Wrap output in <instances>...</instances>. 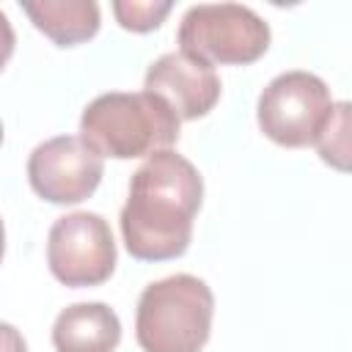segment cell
I'll return each instance as SVG.
<instances>
[{
	"label": "cell",
	"instance_id": "7",
	"mask_svg": "<svg viewBox=\"0 0 352 352\" xmlns=\"http://www.w3.org/2000/svg\"><path fill=\"white\" fill-rule=\"evenodd\" d=\"M104 160L80 138L58 135L38 143L28 157V182L50 204H80L99 187Z\"/></svg>",
	"mask_w": 352,
	"mask_h": 352
},
{
	"label": "cell",
	"instance_id": "6",
	"mask_svg": "<svg viewBox=\"0 0 352 352\" xmlns=\"http://www.w3.org/2000/svg\"><path fill=\"white\" fill-rule=\"evenodd\" d=\"M47 264L63 286H99L116 270L110 223L96 212H72L47 234Z\"/></svg>",
	"mask_w": 352,
	"mask_h": 352
},
{
	"label": "cell",
	"instance_id": "12",
	"mask_svg": "<svg viewBox=\"0 0 352 352\" xmlns=\"http://www.w3.org/2000/svg\"><path fill=\"white\" fill-rule=\"evenodd\" d=\"M170 8H173L170 0H116L113 3V14L118 25L135 33L160 28L162 19L170 14Z\"/></svg>",
	"mask_w": 352,
	"mask_h": 352
},
{
	"label": "cell",
	"instance_id": "9",
	"mask_svg": "<svg viewBox=\"0 0 352 352\" xmlns=\"http://www.w3.org/2000/svg\"><path fill=\"white\" fill-rule=\"evenodd\" d=\"M121 341V319L104 302H74L55 316V352H113Z\"/></svg>",
	"mask_w": 352,
	"mask_h": 352
},
{
	"label": "cell",
	"instance_id": "11",
	"mask_svg": "<svg viewBox=\"0 0 352 352\" xmlns=\"http://www.w3.org/2000/svg\"><path fill=\"white\" fill-rule=\"evenodd\" d=\"M319 157L338 168L346 170L349 168V102H336L333 113L324 124V129L319 132V138L314 140Z\"/></svg>",
	"mask_w": 352,
	"mask_h": 352
},
{
	"label": "cell",
	"instance_id": "13",
	"mask_svg": "<svg viewBox=\"0 0 352 352\" xmlns=\"http://www.w3.org/2000/svg\"><path fill=\"white\" fill-rule=\"evenodd\" d=\"M0 352H28L22 333L8 322H0Z\"/></svg>",
	"mask_w": 352,
	"mask_h": 352
},
{
	"label": "cell",
	"instance_id": "15",
	"mask_svg": "<svg viewBox=\"0 0 352 352\" xmlns=\"http://www.w3.org/2000/svg\"><path fill=\"white\" fill-rule=\"evenodd\" d=\"M3 253H6V226L0 220V261H3Z\"/></svg>",
	"mask_w": 352,
	"mask_h": 352
},
{
	"label": "cell",
	"instance_id": "16",
	"mask_svg": "<svg viewBox=\"0 0 352 352\" xmlns=\"http://www.w3.org/2000/svg\"><path fill=\"white\" fill-rule=\"evenodd\" d=\"M0 143H3V124H0Z\"/></svg>",
	"mask_w": 352,
	"mask_h": 352
},
{
	"label": "cell",
	"instance_id": "4",
	"mask_svg": "<svg viewBox=\"0 0 352 352\" xmlns=\"http://www.w3.org/2000/svg\"><path fill=\"white\" fill-rule=\"evenodd\" d=\"M176 41L182 52L212 66H245L267 52L270 25L242 3H198L184 11Z\"/></svg>",
	"mask_w": 352,
	"mask_h": 352
},
{
	"label": "cell",
	"instance_id": "8",
	"mask_svg": "<svg viewBox=\"0 0 352 352\" xmlns=\"http://www.w3.org/2000/svg\"><path fill=\"white\" fill-rule=\"evenodd\" d=\"M220 77L212 63L182 50L160 55L143 80V91L160 96L179 121L206 116L220 99Z\"/></svg>",
	"mask_w": 352,
	"mask_h": 352
},
{
	"label": "cell",
	"instance_id": "1",
	"mask_svg": "<svg viewBox=\"0 0 352 352\" xmlns=\"http://www.w3.org/2000/svg\"><path fill=\"white\" fill-rule=\"evenodd\" d=\"M201 198L204 179L187 157L173 148L148 154L132 173L129 198L118 214L129 256L140 261H168L182 256L190 248Z\"/></svg>",
	"mask_w": 352,
	"mask_h": 352
},
{
	"label": "cell",
	"instance_id": "14",
	"mask_svg": "<svg viewBox=\"0 0 352 352\" xmlns=\"http://www.w3.org/2000/svg\"><path fill=\"white\" fill-rule=\"evenodd\" d=\"M14 44H16V36H14L11 19L0 11V72H3V66L8 63V58L14 55Z\"/></svg>",
	"mask_w": 352,
	"mask_h": 352
},
{
	"label": "cell",
	"instance_id": "5",
	"mask_svg": "<svg viewBox=\"0 0 352 352\" xmlns=\"http://www.w3.org/2000/svg\"><path fill=\"white\" fill-rule=\"evenodd\" d=\"M333 104L336 102L322 77L292 69L267 82L256 104V121L272 143L300 148L319 138Z\"/></svg>",
	"mask_w": 352,
	"mask_h": 352
},
{
	"label": "cell",
	"instance_id": "2",
	"mask_svg": "<svg viewBox=\"0 0 352 352\" xmlns=\"http://www.w3.org/2000/svg\"><path fill=\"white\" fill-rule=\"evenodd\" d=\"M179 124L176 113L148 91H110L85 104L80 138L99 157L132 160L170 148L179 140Z\"/></svg>",
	"mask_w": 352,
	"mask_h": 352
},
{
	"label": "cell",
	"instance_id": "10",
	"mask_svg": "<svg viewBox=\"0 0 352 352\" xmlns=\"http://www.w3.org/2000/svg\"><path fill=\"white\" fill-rule=\"evenodd\" d=\"M22 11L58 47H74L99 30V6L94 0H38L22 3Z\"/></svg>",
	"mask_w": 352,
	"mask_h": 352
},
{
	"label": "cell",
	"instance_id": "3",
	"mask_svg": "<svg viewBox=\"0 0 352 352\" xmlns=\"http://www.w3.org/2000/svg\"><path fill=\"white\" fill-rule=\"evenodd\" d=\"M214 294L206 280L176 272L148 283L135 311V338L143 352H201L212 333Z\"/></svg>",
	"mask_w": 352,
	"mask_h": 352
}]
</instances>
